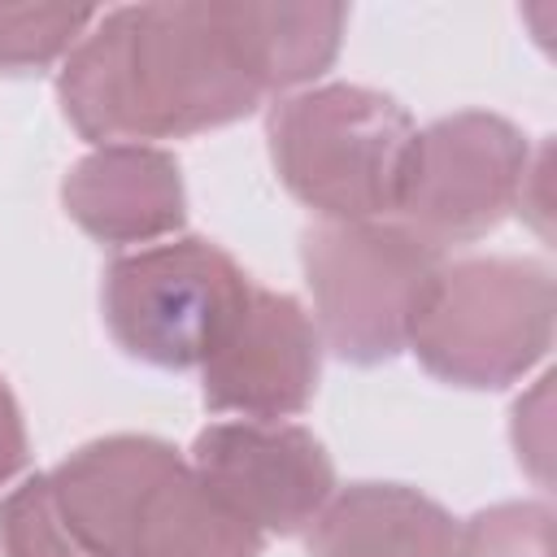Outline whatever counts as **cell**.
Wrapping results in <instances>:
<instances>
[{
	"label": "cell",
	"mask_w": 557,
	"mask_h": 557,
	"mask_svg": "<svg viewBox=\"0 0 557 557\" xmlns=\"http://www.w3.org/2000/svg\"><path fill=\"white\" fill-rule=\"evenodd\" d=\"M57 96L70 126L96 148L200 135L248 117L265 100L239 0L96 13L57 74Z\"/></svg>",
	"instance_id": "1"
},
{
	"label": "cell",
	"mask_w": 557,
	"mask_h": 557,
	"mask_svg": "<svg viewBox=\"0 0 557 557\" xmlns=\"http://www.w3.org/2000/svg\"><path fill=\"white\" fill-rule=\"evenodd\" d=\"M413 117L383 91L322 83L270 109L265 139L283 187L326 222H383L400 205Z\"/></svg>",
	"instance_id": "2"
},
{
	"label": "cell",
	"mask_w": 557,
	"mask_h": 557,
	"mask_svg": "<svg viewBox=\"0 0 557 557\" xmlns=\"http://www.w3.org/2000/svg\"><path fill=\"white\" fill-rule=\"evenodd\" d=\"M557 292L531 257L444 261L409 331V352L453 387L496 392L531 374L553 344Z\"/></svg>",
	"instance_id": "3"
},
{
	"label": "cell",
	"mask_w": 557,
	"mask_h": 557,
	"mask_svg": "<svg viewBox=\"0 0 557 557\" xmlns=\"http://www.w3.org/2000/svg\"><path fill=\"white\" fill-rule=\"evenodd\" d=\"M300 265L322 348L352 366H383L409 348L444 257L400 222H322L300 235Z\"/></svg>",
	"instance_id": "4"
},
{
	"label": "cell",
	"mask_w": 557,
	"mask_h": 557,
	"mask_svg": "<svg viewBox=\"0 0 557 557\" xmlns=\"http://www.w3.org/2000/svg\"><path fill=\"white\" fill-rule=\"evenodd\" d=\"M252 278L226 248L174 235L122 252L104 270L100 305L113 344L157 370H200L235 326Z\"/></svg>",
	"instance_id": "5"
},
{
	"label": "cell",
	"mask_w": 557,
	"mask_h": 557,
	"mask_svg": "<svg viewBox=\"0 0 557 557\" xmlns=\"http://www.w3.org/2000/svg\"><path fill=\"white\" fill-rule=\"evenodd\" d=\"M531 139L500 113L466 109L413 135L396 218L435 252L496 231L522 191Z\"/></svg>",
	"instance_id": "6"
},
{
	"label": "cell",
	"mask_w": 557,
	"mask_h": 557,
	"mask_svg": "<svg viewBox=\"0 0 557 557\" xmlns=\"http://www.w3.org/2000/svg\"><path fill=\"white\" fill-rule=\"evenodd\" d=\"M196 479L261 535H296L335 496V461L296 422H209L191 461Z\"/></svg>",
	"instance_id": "7"
},
{
	"label": "cell",
	"mask_w": 557,
	"mask_h": 557,
	"mask_svg": "<svg viewBox=\"0 0 557 557\" xmlns=\"http://www.w3.org/2000/svg\"><path fill=\"white\" fill-rule=\"evenodd\" d=\"M322 374V339L305 305L287 292H248L235 326L200 366L205 405L252 422H278L300 413Z\"/></svg>",
	"instance_id": "8"
},
{
	"label": "cell",
	"mask_w": 557,
	"mask_h": 557,
	"mask_svg": "<svg viewBox=\"0 0 557 557\" xmlns=\"http://www.w3.org/2000/svg\"><path fill=\"white\" fill-rule=\"evenodd\" d=\"M65 213L100 244L174 239L187 218L178 161L152 144H100L61 183Z\"/></svg>",
	"instance_id": "9"
},
{
	"label": "cell",
	"mask_w": 557,
	"mask_h": 557,
	"mask_svg": "<svg viewBox=\"0 0 557 557\" xmlns=\"http://www.w3.org/2000/svg\"><path fill=\"white\" fill-rule=\"evenodd\" d=\"M174 466H183L178 448L157 435H104L48 470V483L65 522L91 553L131 557L139 513Z\"/></svg>",
	"instance_id": "10"
},
{
	"label": "cell",
	"mask_w": 557,
	"mask_h": 557,
	"mask_svg": "<svg viewBox=\"0 0 557 557\" xmlns=\"http://www.w3.org/2000/svg\"><path fill=\"white\" fill-rule=\"evenodd\" d=\"M313 557H461V522L409 483L339 487L305 535Z\"/></svg>",
	"instance_id": "11"
},
{
	"label": "cell",
	"mask_w": 557,
	"mask_h": 557,
	"mask_svg": "<svg viewBox=\"0 0 557 557\" xmlns=\"http://www.w3.org/2000/svg\"><path fill=\"white\" fill-rule=\"evenodd\" d=\"M261 540L183 461L148 496L131 557H261Z\"/></svg>",
	"instance_id": "12"
},
{
	"label": "cell",
	"mask_w": 557,
	"mask_h": 557,
	"mask_svg": "<svg viewBox=\"0 0 557 557\" xmlns=\"http://www.w3.org/2000/svg\"><path fill=\"white\" fill-rule=\"evenodd\" d=\"M239 26L261 91H292L331 70L348 9L344 4H257L239 0Z\"/></svg>",
	"instance_id": "13"
},
{
	"label": "cell",
	"mask_w": 557,
	"mask_h": 557,
	"mask_svg": "<svg viewBox=\"0 0 557 557\" xmlns=\"http://www.w3.org/2000/svg\"><path fill=\"white\" fill-rule=\"evenodd\" d=\"M0 553L4 557H100L65 522L48 474L17 483L0 500Z\"/></svg>",
	"instance_id": "14"
},
{
	"label": "cell",
	"mask_w": 557,
	"mask_h": 557,
	"mask_svg": "<svg viewBox=\"0 0 557 557\" xmlns=\"http://www.w3.org/2000/svg\"><path fill=\"white\" fill-rule=\"evenodd\" d=\"M96 22V9L70 4H0V70H39L70 57Z\"/></svg>",
	"instance_id": "15"
},
{
	"label": "cell",
	"mask_w": 557,
	"mask_h": 557,
	"mask_svg": "<svg viewBox=\"0 0 557 557\" xmlns=\"http://www.w3.org/2000/svg\"><path fill=\"white\" fill-rule=\"evenodd\" d=\"M461 557H553V509L505 500L461 522Z\"/></svg>",
	"instance_id": "16"
},
{
	"label": "cell",
	"mask_w": 557,
	"mask_h": 557,
	"mask_svg": "<svg viewBox=\"0 0 557 557\" xmlns=\"http://www.w3.org/2000/svg\"><path fill=\"white\" fill-rule=\"evenodd\" d=\"M553 374H544L535 383V392L527 400L513 405V448H518V461L531 466V474L540 483H548V448H553V426H548V387Z\"/></svg>",
	"instance_id": "17"
},
{
	"label": "cell",
	"mask_w": 557,
	"mask_h": 557,
	"mask_svg": "<svg viewBox=\"0 0 557 557\" xmlns=\"http://www.w3.org/2000/svg\"><path fill=\"white\" fill-rule=\"evenodd\" d=\"M26 466V422L17 409V396L0 379V487Z\"/></svg>",
	"instance_id": "18"
}]
</instances>
